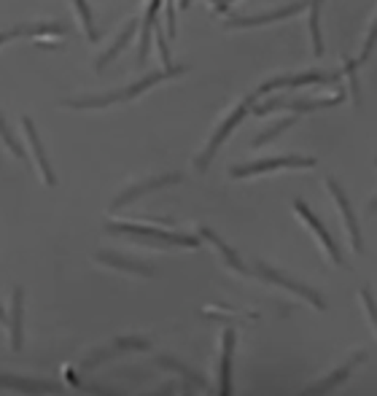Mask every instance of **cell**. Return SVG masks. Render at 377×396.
Here are the masks:
<instances>
[{"mask_svg": "<svg viewBox=\"0 0 377 396\" xmlns=\"http://www.w3.org/2000/svg\"><path fill=\"white\" fill-rule=\"evenodd\" d=\"M302 8H307V3H294V6H286V8H280L275 14H261V17H254V19H248V17H232V19H229V27H254V24H267V22L286 19V17L299 14Z\"/></svg>", "mask_w": 377, "mask_h": 396, "instance_id": "14", "label": "cell"}, {"mask_svg": "<svg viewBox=\"0 0 377 396\" xmlns=\"http://www.w3.org/2000/svg\"><path fill=\"white\" fill-rule=\"evenodd\" d=\"M135 30H138V22H130V24L124 27V33H121L119 38H116V43L111 46V52H105V54H102V57H100V60H98V70H102V68H105V65L111 63V60H114V57L119 54L121 49H124L127 43H130V38L135 35Z\"/></svg>", "mask_w": 377, "mask_h": 396, "instance_id": "21", "label": "cell"}, {"mask_svg": "<svg viewBox=\"0 0 377 396\" xmlns=\"http://www.w3.org/2000/svg\"><path fill=\"white\" fill-rule=\"evenodd\" d=\"M180 175H157V178H148V181H143V184H135V187H130L121 197H116L114 200V205H111V210L116 213L119 208H124L127 203H132L135 197H140V194H148V191H154V189H162V187H170V184H178Z\"/></svg>", "mask_w": 377, "mask_h": 396, "instance_id": "11", "label": "cell"}, {"mask_svg": "<svg viewBox=\"0 0 377 396\" xmlns=\"http://www.w3.org/2000/svg\"><path fill=\"white\" fill-rule=\"evenodd\" d=\"M342 100V92L334 95V97H326V100H270L264 105H256L254 113L264 116L270 111H280V108H294L297 113H307V111H318V108H329V105H337Z\"/></svg>", "mask_w": 377, "mask_h": 396, "instance_id": "7", "label": "cell"}, {"mask_svg": "<svg viewBox=\"0 0 377 396\" xmlns=\"http://www.w3.org/2000/svg\"><path fill=\"white\" fill-rule=\"evenodd\" d=\"M95 259H98L100 264H111V267L124 270V272H135V275H146V278H151V275H154L151 267L138 264V262H130V259H119V256H116V253H111V251H100Z\"/></svg>", "mask_w": 377, "mask_h": 396, "instance_id": "16", "label": "cell"}, {"mask_svg": "<svg viewBox=\"0 0 377 396\" xmlns=\"http://www.w3.org/2000/svg\"><path fill=\"white\" fill-rule=\"evenodd\" d=\"M316 159L310 157H280V159H261V162H251V165L232 167V178H245V175H259L267 170H278V167H313Z\"/></svg>", "mask_w": 377, "mask_h": 396, "instance_id": "5", "label": "cell"}, {"mask_svg": "<svg viewBox=\"0 0 377 396\" xmlns=\"http://www.w3.org/2000/svg\"><path fill=\"white\" fill-rule=\"evenodd\" d=\"M0 386L3 388H14V391H24V394H57L62 386L57 383H36V380H20V377L0 375Z\"/></svg>", "mask_w": 377, "mask_h": 396, "instance_id": "13", "label": "cell"}, {"mask_svg": "<svg viewBox=\"0 0 377 396\" xmlns=\"http://www.w3.org/2000/svg\"><path fill=\"white\" fill-rule=\"evenodd\" d=\"M372 46H375V24L369 27V35H367V43H364V52H361V57L356 60L358 65H364L367 60H369V54H372Z\"/></svg>", "mask_w": 377, "mask_h": 396, "instance_id": "29", "label": "cell"}, {"mask_svg": "<svg viewBox=\"0 0 377 396\" xmlns=\"http://www.w3.org/2000/svg\"><path fill=\"white\" fill-rule=\"evenodd\" d=\"M167 33L176 35V11H173V0H167Z\"/></svg>", "mask_w": 377, "mask_h": 396, "instance_id": "31", "label": "cell"}, {"mask_svg": "<svg viewBox=\"0 0 377 396\" xmlns=\"http://www.w3.org/2000/svg\"><path fill=\"white\" fill-rule=\"evenodd\" d=\"M108 232H119V235H132L140 240H157L159 246H183V248H197V237L189 235H178V232H164V230H148V227H138V224H108Z\"/></svg>", "mask_w": 377, "mask_h": 396, "instance_id": "2", "label": "cell"}, {"mask_svg": "<svg viewBox=\"0 0 377 396\" xmlns=\"http://www.w3.org/2000/svg\"><path fill=\"white\" fill-rule=\"evenodd\" d=\"M294 122H297V116H288V119H283V122H280V125H275V127H272V129H267V132H261V135H259L256 141H254V148L264 146L267 141H272L275 135H280V132H283L286 127H291V125H294Z\"/></svg>", "mask_w": 377, "mask_h": 396, "instance_id": "25", "label": "cell"}, {"mask_svg": "<svg viewBox=\"0 0 377 396\" xmlns=\"http://www.w3.org/2000/svg\"><path fill=\"white\" fill-rule=\"evenodd\" d=\"M22 305H24V292L14 289V310H11V351H22Z\"/></svg>", "mask_w": 377, "mask_h": 396, "instance_id": "18", "label": "cell"}, {"mask_svg": "<svg viewBox=\"0 0 377 396\" xmlns=\"http://www.w3.org/2000/svg\"><path fill=\"white\" fill-rule=\"evenodd\" d=\"M326 187H329L332 197H334V203H337L339 213H342V221H345V230H348V237H351V246H353V251H356V253H361V251H364V243H361L356 216H353V210H351V203H348L345 191L339 189V184L334 181V178H326Z\"/></svg>", "mask_w": 377, "mask_h": 396, "instance_id": "6", "label": "cell"}, {"mask_svg": "<svg viewBox=\"0 0 377 396\" xmlns=\"http://www.w3.org/2000/svg\"><path fill=\"white\" fill-rule=\"evenodd\" d=\"M361 299H364V305H367V313H369V324H372V326H377V321H375V302H372V294L364 289V292H361Z\"/></svg>", "mask_w": 377, "mask_h": 396, "instance_id": "30", "label": "cell"}, {"mask_svg": "<svg viewBox=\"0 0 377 396\" xmlns=\"http://www.w3.org/2000/svg\"><path fill=\"white\" fill-rule=\"evenodd\" d=\"M22 127H24V132H27V141H30V148H33V154H36V162H38V170H40V175H43V181H46V187H54L57 178H54L52 165H49V159H46V154H43V148H40L38 132H36L33 119L24 116V119H22Z\"/></svg>", "mask_w": 377, "mask_h": 396, "instance_id": "12", "label": "cell"}, {"mask_svg": "<svg viewBox=\"0 0 377 396\" xmlns=\"http://www.w3.org/2000/svg\"><path fill=\"white\" fill-rule=\"evenodd\" d=\"M0 138L6 141V146H8V151L17 157V159H24V151L20 148V143H17V138L11 135V129L6 127V119H3V113H0Z\"/></svg>", "mask_w": 377, "mask_h": 396, "instance_id": "24", "label": "cell"}, {"mask_svg": "<svg viewBox=\"0 0 377 396\" xmlns=\"http://www.w3.org/2000/svg\"><path fill=\"white\" fill-rule=\"evenodd\" d=\"M76 8H79L81 22H84V27H86V35H89V41H98V30H95L92 11H89V6H86V0H76Z\"/></svg>", "mask_w": 377, "mask_h": 396, "instance_id": "23", "label": "cell"}, {"mask_svg": "<svg viewBox=\"0 0 377 396\" xmlns=\"http://www.w3.org/2000/svg\"><path fill=\"white\" fill-rule=\"evenodd\" d=\"M232 348H235V332H224V351H221V394H232Z\"/></svg>", "mask_w": 377, "mask_h": 396, "instance_id": "15", "label": "cell"}, {"mask_svg": "<svg viewBox=\"0 0 377 396\" xmlns=\"http://www.w3.org/2000/svg\"><path fill=\"white\" fill-rule=\"evenodd\" d=\"M345 70H348V81H351V95H353V103L361 105V89H358V76H356L358 63H356V60H348V63H345Z\"/></svg>", "mask_w": 377, "mask_h": 396, "instance_id": "26", "label": "cell"}, {"mask_svg": "<svg viewBox=\"0 0 377 396\" xmlns=\"http://www.w3.org/2000/svg\"><path fill=\"white\" fill-rule=\"evenodd\" d=\"M146 351L148 348V342L146 340H140V337H127V340H114V345L111 348H100V351H95V354L89 356L81 367L84 370H92V367H98L100 361H108V358H114V356H119L121 351Z\"/></svg>", "mask_w": 377, "mask_h": 396, "instance_id": "10", "label": "cell"}, {"mask_svg": "<svg viewBox=\"0 0 377 396\" xmlns=\"http://www.w3.org/2000/svg\"><path fill=\"white\" fill-rule=\"evenodd\" d=\"M189 3H192V0H180V6H183V8H189Z\"/></svg>", "mask_w": 377, "mask_h": 396, "instance_id": "33", "label": "cell"}, {"mask_svg": "<svg viewBox=\"0 0 377 396\" xmlns=\"http://www.w3.org/2000/svg\"><path fill=\"white\" fill-rule=\"evenodd\" d=\"M339 81V73H302V76H283V79H272V81L261 84L256 95L272 92V89H283V86H305V84H334Z\"/></svg>", "mask_w": 377, "mask_h": 396, "instance_id": "9", "label": "cell"}, {"mask_svg": "<svg viewBox=\"0 0 377 396\" xmlns=\"http://www.w3.org/2000/svg\"><path fill=\"white\" fill-rule=\"evenodd\" d=\"M224 3H226V6H229V3H235V0H224Z\"/></svg>", "mask_w": 377, "mask_h": 396, "instance_id": "35", "label": "cell"}, {"mask_svg": "<svg viewBox=\"0 0 377 396\" xmlns=\"http://www.w3.org/2000/svg\"><path fill=\"white\" fill-rule=\"evenodd\" d=\"M159 364H162V367H170V370H176V372H180V375L186 377V383L192 380V383H197V386H202V377L192 375L189 370H183V367H180L178 361H173V358H159Z\"/></svg>", "mask_w": 377, "mask_h": 396, "instance_id": "27", "label": "cell"}, {"mask_svg": "<svg viewBox=\"0 0 377 396\" xmlns=\"http://www.w3.org/2000/svg\"><path fill=\"white\" fill-rule=\"evenodd\" d=\"M199 235H202L205 240H210V243H213V246H216V248L221 251V256L226 259V264H229L232 270L243 272V275H248V272H251V270H248V267H245V264H243V262H240L238 253H235V251L229 248V246H226V243L221 240V237H219V235H216V232H210V230H199Z\"/></svg>", "mask_w": 377, "mask_h": 396, "instance_id": "17", "label": "cell"}, {"mask_svg": "<svg viewBox=\"0 0 377 396\" xmlns=\"http://www.w3.org/2000/svg\"><path fill=\"white\" fill-rule=\"evenodd\" d=\"M251 103H254V95H248V97H245V100H243V103H240L238 108H235V111H232V113H229V116L221 122V127L216 129V135L210 138V143H208V148H205V154L197 159V170H205V167H208V162L216 157V151L221 148V143H224V141L232 135V129H235V127H238L240 122L245 119L248 105H251Z\"/></svg>", "mask_w": 377, "mask_h": 396, "instance_id": "3", "label": "cell"}, {"mask_svg": "<svg viewBox=\"0 0 377 396\" xmlns=\"http://www.w3.org/2000/svg\"><path fill=\"white\" fill-rule=\"evenodd\" d=\"M256 272L264 278V280H270V283H275V286H283L286 292L297 294V296H302V299H307L313 308H318V310H323L326 308V302H323V296L318 292H313L310 286H305V283H299V280H291L288 275H283V272L272 270V267H267V264H261L259 262L256 264Z\"/></svg>", "mask_w": 377, "mask_h": 396, "instance_id": "4", "label": "cell"}, {"mask_svg": "<svg viewBox=\"0 0 377 396\" xmlns=\"http://www.w3.org/2000/svg\"><path fill=\"white\" fill-rule=\"evenodd\" d=\"M159 3H162V0H151V6H148V11H146L143 35H140V49H138V63H146V57H148V46H151V27H154V22H157Z\"/></svg>", "mask_w": 377, "mask_h": 396, "instance_id": "19", "label": "cell"}, {"mask_svg": "<svg viewBox=\"0 0 377 396\" xmlns=\"http://www.w3.org/2000/svg\"><path fill=\"white\" fill-rule=\"evenodd\" d=\"M0 321H6V313H3V308H0Z\"/></svg>", "mask_w": 377, "mask_h": 396, "instance_id": "34", "label": "cell"}, {"mask_svg": "<svg viewBox=\"0 0 377 396\" xmlns=\"http://www.w3.org/2000/svg\"><path fill=\"white\" fill-rule=\"evenodd\" d=\"M178 73H183V68H167V73H151V76H146V79L135 81L132 86H127V89L111 92V95H102V97H84V100H70V103H65V105H68V108H102V105L119 103V100H132V97H138L143 89L154 86V84H159L162 79H167V76H178Z\"/></svg>", "mask_w": 377, "mask_h": 396, "instance_id": "1", "label": "cell"}, {"mask_svg": "<svg viewBox=\"0 0 377 396\" xmlns=\"http://www.w3.org/2000/svg\"><path fill=\"white\" fill-rule=\"evenodd\" d=\"M294 210H297V213H299V216H302V219H305V221H307V224H310V230H313V232H316V235H318V240L323 243V248L329 251L332 262H334V264H342V253H339L337 243L332 240V235L326 232V227H323V224L318 221L316 213H313V210L307 208V205H305L302 200H294Z\"/></svg>", "mask_w": 377, "mask_h": 396, "instance_id": "8", "label": "cell"}, {"mask_svg": "<svg viewBox=\"0 0 377 396\" xmlns=\"http://www.w3.org/2000/svg\"><path fill=\"white\" fill-rule=\"evenodd\" d=\"M151 30L157 33V43H159V52H162V60H164V65L170 68V63H173V60H170V52H167V41H164V33L159 30L157 22H154V27H151Z\"/></svg>", "mask_w": 377, "mask_h": 396, "instance_id": "28", "label": "cell"}, {"mask_svg": "<svg viewBox=\"0 0 377 396\" xmlns=\"http://www.w3.org/2000/svg\"><path fill=\"white\" fill-rule=\"evenodd\" d=\"M321 3H323V0H313V3H310V35H313V52H316V57L323 54L321 27H318V22H321Z\"/></svg>", "mask_w": 377, "mask_h": 396, "instance_id": "22", "label": "cell"}, {"mask_svg": "<svg viewBox=\"0 0 377 396\" xmlns=\"http://www.w3.org/2000/svg\"><path fill=\"white\" fill-rule=\"evenodd\" d=\"M361 358H364V354H356V356H353V358H351V361H348V364H342V367H339L337 372H332V375L326 377V380H321L318 386H313V388H307V391H318V394H321V391H329L332 386H337V383H342L345 377L351 375V370L356 367V361H361Z\"/></svg>", "mask_w": 377, "mask_h": 396, "instance_id": "20", "label": "cell"}, {"mask_svg": "<svg viewBox=\"0 0 377 396\" xmlns=\"http://www.w3.org/2000/svg\"><path fill=\"white\" fill-rule=\"evenodd\" d=\"M14 35H17L14 30H11V33H0V43H3V41H8V38H14Z\"/></svg>", "mask_w": 377, "mask_h": 396, "instance_id": "32", "label": "cell"}]
</instances>
